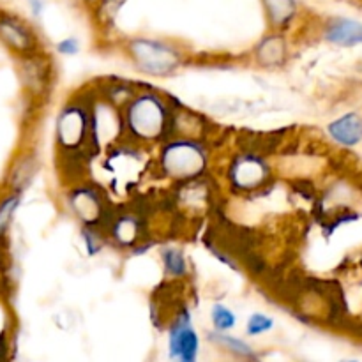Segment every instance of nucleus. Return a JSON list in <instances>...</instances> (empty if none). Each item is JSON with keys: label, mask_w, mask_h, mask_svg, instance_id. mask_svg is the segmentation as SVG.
Returning a JSON list of instances; mask_svg holds the SVG:
<instances>
[{"label": "nucleus", "mask_w": 362, "mask_h": 362, "mask_svg": "<svg viewBox=\"0 0 362 362\" xmlns=\"http://www.w3.org/2000/svg\"><path fill=\"white\" fill-rule=\"evenodd\" d=\"M163 265H165L166 274L172 278H182L187 272V262L182 250L179 247H165L161 253Z\"/></svg>", "instance_id": "nucleus-15"}, {"label": "nucleus", "mask_w": 362, "mask_h": 362, "mask_svg": "<svg viewBox=\"0 0 362 362\" xmlns=\"http://www.w3.org/2000/svg\"><path fill=\"white\" fill-rule=\"evenodd\" d=\"M209 339H211L214 345L221 346L223 350L232 354V356L243 357V359H257L253 349H251L246 341H243V339H237L233 338V336H228L225 334V332H219V331L211 332V334H209Z\"/></svg>", "instance_id": "nucleus-14"}, {"label": "nucleus", "mask_w": 362, "mask_h": 362, "mask_svg": "<svg viewBox=\"0 0 362 362\" xmlns=\"http://www.w3.org/2000/svg\"><path fill=\"white\" fill-rule=\"evenodd\" d=\"M163 173L173 180H193L207 168V152L198 141L179 138L165 145L159 158Z\"/></svg>", "instance_id": "nucleus-3"}, {"label": "nucleus", "mask_w": 362, "mask_h": 362, "mask_svg": "<svg viewBox=\"0 0 362 362\" xmlns=\"http://www.w3.org/2000/svg\"><path fill=\"white\" fill-rule=\"evenodd\" d=\"M67 202H69V207L74 212V216L85 226H90V228H94V225H98L105 214V204H103L99 193H95L92 187H76L69 193Z\"/></svg>", "instance_id": "nucleus-9"}, {"label": "nucleus", "mask_w": 362, "mask_h": 362, "mask_svg": "<svg viewBox=\"0 0 362 362\" xmlns=\"http://www.w3.org/2000/svg\"><path fill=\"white\" fill-rule=\"evenodd\" d=\"M83 240H85V244H87V250L90 251V253H98V251L101 250V239H99L98 233H94V230H92L90 226H87V228H85Z\"/></svg>", "instance_id": "nucleus-22"}, {"label": "nucleus", "mask_w": 362, "mask_h": 362, "mask_svg": "<svg viewBox=\"0 0 362 362\" xmlns=\"http://www.w3.org/2000/svg\"><path fill=\"white\" fill-rule=\"evenodd\" d=\"M124 131L140 141H158L168 133V106L158 94L144 92L127 103L122 112Z\"/></svg>", "instance_id": "nucleus-1"}, {"label": "nucleus", "mask_w": 362, "mask_h": 362, "mask_svg": "<svg viewBox=\"0 0 362 362\" xmlns=\"http://www.w3.org/2000/svg\"><path fill=\"white\" fill-rule=\"evenodd\" d=\"M83 2H87V4H94V2H98V0H83Z\"/></svg>", "instance_id": "nucleus-23"}, {"label": "nucleus", "mask_w": 362, "mask_h": 362, "mask_svg": "<svg viewBox=\"0 0 362 362\" xmlns=\"http://www.w3.org/2000/svg\"><path fill=\"white\" fill-rule=\"evenodd\" d=\"M18 205H20V194H9V197L0 202V237L6 235Z\"/></svg>", "instance_id": "nucleus-18"}, {"label": "nucleus", "mask_w": 362, "mask_h": 362, "mask_svg": "<svg viewBox=\"0 0 362 362\" xmlns=\"http://www.w3.org/2000/svg\"><path fill=\"white\" fill-rule=\"evenodd\" d=\"M127 0H98V18L101 23H113L115 16L119 14L120 7L126 4Z\"/></svg>", "instance_id": "nucleus-20"}, {"label": "nucleus", "mask_w": 362, "mask_h": 362, "mask_svg": "<svg viewBox=\"0 0 362 362\" xmlns=\"http://www.w3.org/2000/svg\"><path fill=\"white\" fill-rule=\"evenodd\" d=\"M124 133L122 113L112 103L94 105L90 115V134L98 145H108Z\"/></svg>", "instance_id": "nucleus-6"}, {"label": "nucleus", "mask_w": 362, "mask_h": 362, "mask_svg": "<svg viewBox=\"0 0 362 362\" xmlns=\"http://www.w3.org/2000/svg\"><path fill=\"white\" fill-rule=\"evenodd\" d=\"M272 327H274V318L264 313H255L247 318L246 332L250 336H260L271 331Z\"/></svg>", "instance_id": "nucleus-19"}, {"label": "nucleus", "mask_w": 362, "mask_h": 362, "mask_svg": "<svg viewBox=\"0 0 362 362\" xmlns=\"http://www.w3.org/2000/svg\"><path fill=\"white\" fill-rule=\"evenodd\" d=\"M269 179V166L255 154H244L230 166V180L240 191L257 189Z\"/></svg>", "instance_id": "nucleus-7"}, {"label": "nucleus", "mask_w": 362, "mask_h": 362, "mask_svg": "<svg viewBox=\"0 0 362 362\" xmlns=\"http://www.w3.org/2000/svg\"><path fill=\"white\" fill-rule=\"evenodd\" d=\"M329 133L343 145H356L362 140V119L357 113H349L329 124Z\"/></svg>", "instance_id": "nucleus-12"}, {"label": "nucleus", "mask_w": 362, "mask_h": 362, "mask_svg": "<svg viewBox=\"0 0 362 362\" xmlns=\"http://www.w3.org/2000/svg\"><path fill=\"white\" fill-rule=\"evenodd\" d=\"M168 349L170 357L180 362L197 361L200 350V339L197 331L191 325L189 311H179L175 320L172 322L168 331Z\"/></svg>", "instance_id": "nucleus-5"}, {"label": "nucleus", "mask_w": 362, "mask_h": 362, "mask_svg": "<svg viewBox=\"0 0 362 362\" xmlns=\"http://www.w3.org/2000/svg\"><path fill=\"white\" fill-rule=\"evenodd\" d=\"M138 233H140V225H138V219L133 218V216H120L112 226V235L120 244L133 243Z\"/></svg>", "instance_id": "nucleus-16"}, {"label": "nucleus", "mask_w": 362, "mask_h": 362, "mask_svg": "<svg viewBox=\"0 0 362 362\" xmlns=\"http://www.w3.org/2000/svg\"><path fill=\"white\" fill-rule=\"evenodd\" d=\"M288 48L281 34L265 35L257 46H255V60L262 67H279L286 62Z\"/></svg>", "instance_id": "nucleus-10"}, {"label": "nucleus", "mask_w": 362, "mask_h": 362, "mask_svg": "<svg viewBox=\"0 0 362 362\" xmlns=\"http://www.w3.org/2000/svg\"><path fill=\"white\" fill-rule=\"evenodd\" d=\"M211 318H212V325H214L216 331L219 332H226L230 329L235 327L237 318L235 315L232 313V310H228L223 304H216L211 311Z\"/></svg>", "instance_id": "nucleus-17"}, {"label": "nucleus", "mask_w": 362, "mask_h": 362, "mask_svg": "<svg viewBox=\"0 0 362 362\" xmlns=\"http://www.w3.org/2000/svg\"><path fill=\"white\" fill-rule=\"evenodd\" d=\"M57 141L66 151L80 147L90 134V115L81 105H69L57 119Z\"/></svg>", "instance_id": "nucleus-4"}, {"label": "nucleus", "mask_w": 362, "mask_h": 362, "mask_svg": "<svg viewBox=\"0 0 362 362\" xmlns=\"http://www.w3.org/2000/svg\"><path fill=\"white\" fill-rule=\"evenodd\" d=\"M57 52L60 55H76L80 52V41L76 37H66L57 42Z\"/></svg>", "instance_id": "nucleus-21"}, {"label": "nucleus", "mask_w": 362, "mask_h": 362, "mask_svg": "<svg viewBox=\"0 0 362 362\" xmlns=\"http://www.w3.org/2000/svg\"><path fill=\"white\" fill-rule=\"evenodd\" d=\"M325 39L338 46H356L362 42V23L349 18L332 20L325 28Z\"/></svg>", "instance_id": "nucleus-11"}, {"label": "nucleus", "mask_w": 362, "mask_h": 362, "mask_svg": "<svg viewBox=\"0 0 362 362\" xmlns=\"http://www.w3.org/2000/svg\"><path fill=\"white\" fill-rule=\"evenodd\" d=\"M0 41L23 57H34L37 48L34 32L16 16H0Z\"/></svg>", "instance_id": "nucleus-8"}, {"label": "nucleus", "mask_w": 362, "mask_h": 362, "mask_svg": "<svg viewBox=\"0 0 362 362\" xmlns=\"http://www.w3.org/2000/svg\"><path fill=\"white\" fill-rule=\"evenodd\" d=\"M265 16L272 28H285L297 14L296 0H262Z\"/></svg>", "instance_id": "nucleus-13"}, {"label": "nucleus", "mask_w": 362, "mask_h": 362, "mask_svg": "<svg viewBox=\"0 0 362 362\" xmlns=\"http://www.w3.org/2000/svg\"><path fill=\"white\" fill-rule=\"evenodd\" d=\"M127 55L134 67L147 76H170L182 66L180 49L161 39H131L127 42Z\"/></svg>", "instance_id": "nucleus-2"}]
</instances>
